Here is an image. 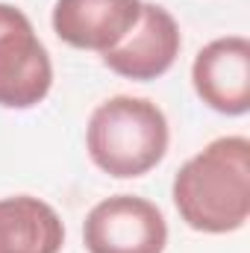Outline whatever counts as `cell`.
I'll return each instance as SVG.
<instances>
[{
    "label": "cell",
    "instance_id": "3",
    "mask_svg": "<svg viewBox=\"0 0 250 253\" xmlns=\"http://www.w3.org/2000/svg\"><path fill=\"white\" fill-rule=\"evenodd\" d=\"M53 85V62L33 21L12 3H0V106L33 109Z\"/></svg>",
    "mask_w": 250,
    "mask_h": 253
},
{
    "label": "cell",
    "instance_id": "1",
    "mask_svg": "<svg viewBox=\"0 0 250 253\" xmlns=\"http://www.w3.org/2000/svg\"><path fill=\"white\" fill-rule=\"evenodd\" d=\"M174 206L191 230L224 236L250 218V141L224 135L194 153L174 177Z\"/></svg>",
    "mask_w": 250,
    "mask_h": 253
},
{
    "label": "cell",
    "instance_id": "2",
    "mask_svg": "<svg viewBox=\"0 0 250 253\" xmlns=\"http://www.w3.org/2000/svg\"><path fill=\"white\" fill-rule=\"evenodd\" d=\"M171 129L165 112L147 100L118 94L103 100L85 126V150L91 162L118 180L153 171L168 153Z\"/></svg>",
    "mask_w": 250,
    "mask_h": 253
},
{
    "label": "cell",
    "instance_id": "5",
    "mask_svg": "<svg viewBox=\"0 0 250 253\" xmlns=\"http://www.w3.org/2000/svg\"><path fill=\"white\" fill-rule=\"evenodd\" d=\"M180 47L183 36L174 15L159 3L141 0L138 24L124 36V42H118L112 50L103 53V65L124 80L147 83L174 68Z\"/></svg>",
    "mask_w": 250,
    "mask_h": 253
},
{
    "label": "cell",
    "instance_id": "8",
    "mask_svg": "<svg viewBox=\"0 0 250 253\" xmlns=\"http://www.w3.org/2000/svg\"><path fill=\"white\" fill-rule=\"evenodd\" d=\"M65 224L59 212L33 194L0 200V253H59Z\"/></svg>",
    "mask_w": 250,
    "mask_h": 253
},
{
    "label": "cell",
    "instance_id": "4",
    "mask_svg": "<svg viewBox=\"0 0 250 253\" xmlns=\"http://www.w3.org/2000/svg\"><path fill=\"white\" fill-rule=\"evenodd\" d=\"M83 242L88 253H165L168 224L156 203L135 194H112L85 215Z\"/></svg>",
    "mask_w": 250,
    "mask_h": 253
},
{
    "label": "cell",
    "instance_id": "7",
    "mask_svg": "<svg viewBox=\"0 0 250 253\" xmlns=\"http://www.w3.org/2000/svg\"><path fill=\"white\" fill-rule=\"evenodd\" d=\"M141 0H56L53 33L68 47L106 53L138 24Z\"/></svg>",
    "mask_w": 250,
    "mask_h": 253
},
{
    "label": "cell",
    "instance_id": "6",
    "mask_svg": "<svg viewBox=\"0 0 250 253\" xmlns=\"http://www.w3.org/2000/svg\"><path fill=\"white\" fill-rule=\"evenodd\" d=\"M197 97L221 115H245L250 109V42L224 36L209 42L191 65Z\"/></svg>",
    "mask_w": 250,
    "mask_h": 253
}]
</instances>
